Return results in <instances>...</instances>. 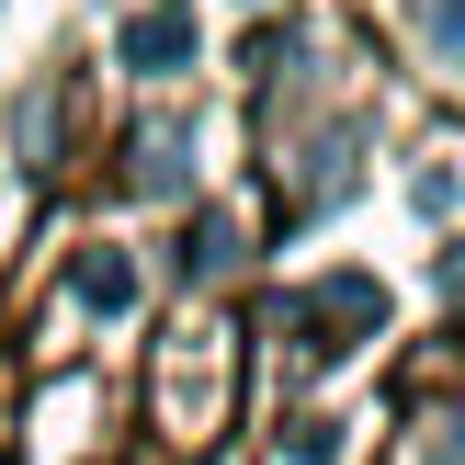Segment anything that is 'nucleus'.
<instances>
[{
  "mask_svg": "<svg viewBox=\"0 0 465 465\" xmlns=\"http://www.w3.org/2000/svg\"><path fill=\"white\" fill-rule=\"evenodd\" d=\"M125 57L148 68V80H171V68L193 57V12H148V23H136V35H125Z\"/></svg>",
  "mask_w": 465,
  "mask_h": 465,
  "instance_id": "f257e3e1",
  "label": "nucleus"
},
{
  "mask_svg": "<svg viewBox=\"0 0 465 465\" xmlns=\"http://www.w3.org/2000/svg\"><path fill=\"white\" fill-rule=\"evenodd\" d=\"M125 295H136L125 262H80V307H125Z\"/></svg>",
  "mask_w": 465,
  "mask_h": 465,
  "instance_id": "f03ea898",
  "label": "nucleus"
},
{
  "mask_svg": "<svg viewBox=\"0 0 465 465\" xmlns=\"http://www.w3.org/2000/svg\"><path fill=\"white\" fill-rule=\"evenodd\" d=\"M420 23H431V45H465V0H431Z\"/></svg>",
  "mask_w": 465,
  "mask_h": 465,
  "instance_id": "7ed1b4c3",
  "label": "nucleus"
}]
</instances>
